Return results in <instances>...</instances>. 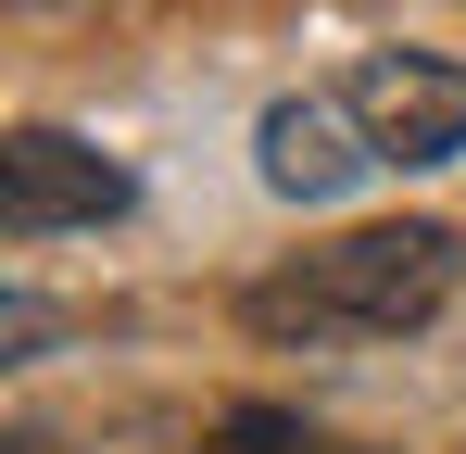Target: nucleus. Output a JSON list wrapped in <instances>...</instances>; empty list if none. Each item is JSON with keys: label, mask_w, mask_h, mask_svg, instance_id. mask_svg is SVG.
<instances>
[{"label": "nucleus", "mask_w": 466, "mask_h": 454, "mask_svg": "<svg viewBox=\"0 0 466 454\" xmlns=\"http://www.w3.org/2000/svg\"><path fill=\"white\" fill-rule=\"evenodd\" d=\"M441 291H454V227L403 215V227H353V240L303 253V265L252 278L239 315L265 341H390V328L441 315Z\"/></svg>", "instance_id": "nucleus-1"}, {"label": "nucleus", "mask_w": 466, "mask_h": 454, "mask_svg": "<svg viewBox=\"0 0 466 454\" xmlns=\"http://www.w3.org/2000/svg\"><path fill=\"white\" fill-rule=\"evenodd\" d=\"M127 215V164L88 151L76 127H13L0 139V227L13 240H64V227Z\"/></svg>", "instance_id": "nucleus-2"}, {"label": "nucleus", "mask_w": 466, "mask_h": 454, "mask_svg": "<svg viewBox=\"0 0 466 454\" xmlns=\"http://www.w3.org/2000/svg\"><path fill=\"white\" fill-rule=\"evenodd\" d=\"M340 101L366 114L379 164H454L466 151V76L441 64V51H366Z\"/></svg>", "instance_id": "nucleus-3"}, {"label": "nucleus", "mask_w": 466, "mask_h": 454, "mask_svg": "<svg viewBox=\"0 0 466 454\" xmlns=\"http://www.w3.org/2000/svg\"><path fill=\"white\" fill-rule=\"evenodd\" d=\"M252 164H265V190H278V202H340V190L379 164V139H366V114H353V101L303 88V101H265Z\"/></svg>", "instance_id": "nucleus-4"}, {"label": "nucleus", "mask_w": 466, "mask_h": 454, "mask_svg": "<svg viewBox=\"0 0 466 454\" xmlns=\"http://www.w3.org/2000/svg\"><path fill=\"white\" fill-rule=\"evenodd\" d=\"M290 442H303V417H290V404H239V417L202 429V454H290Z\"/></svg>", "instance_id": "nucleus-5"}, {"label": "nucleus", "mask_w": 466, "mask_h": 454, "mask_svg": "<svg viewBox=\"0 0 466 454\" xmlns=\"http://www.w3.org/2000/svg\"><path fill=\"white\" fill-rule=\"evenodd\" d=\"M290 454H379V442H328V429H303V442H290Z\"/></svg>", "instance_id": "nucleus-6"}, {"label": "nucleus", "mask_w": 466, "mask_h": 454, "mask_svg": "<svg viewBox=\"0 0 466 454\" xmlns=\"http://www.w3.org/2000/svg\"><path fill=\"white\" fill-rule=\"evenodd\" d=\"M13 454H64V442H51V429H13Z\"/></svg>", "instance_id": "nucleus-7"}]
</instances>
